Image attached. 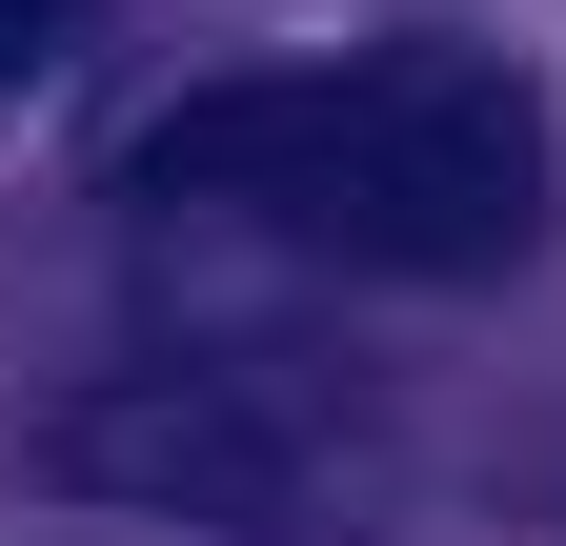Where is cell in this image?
Segmentation results:
<instances>
[{"mask_svg": "<svg viewBox=\"0 0 566 546\" xmlns=\"http://www.w3.org/2000/svg\"><path fill=\"white\" fill-rule=\"evenodd\" d=\"M82 21H102V0H0V122H21L61 61H82Z\"/></svg>", "mask_w": 566, "mask_h": 546, "instance_id": "obj_3", "label": "cell"}, {"mask_svg": "<svg viewBox=\"0 0 566 546\" xmlns=\"http://www.w3.org/2000/svg\"><path fill=\"white\" fill-rule=\"evenodd\" d=\"M142 202L365 263V284H485L546 243V102L485 41H385V61H263L142 122Z\"/></svg>", "mask_w": 566, "mask_h": 546, "instance_id": "obj_1", "label": "cell"}, {"mask_svg": "<svg viewBox=\"0 0 566 546\" xmlns=\"http://www.w3.org/2000/svg\"><path fill=\"white\" fill-rule=\"evenodd\" d=\"M41 465L82 506H163V526H283L304 506V426H263L223 365H122L41 426Z\"/></svg>", "mask_w": 566, "mask_h": 546, "instance_id": "obj_2", "label": "cell"}]
</instances>
